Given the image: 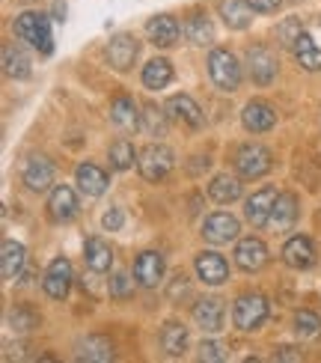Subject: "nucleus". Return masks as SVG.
Wrapping results in <instances>:
<instances>
[{
    "label": "nucleus",
    "instance_id": "nucleus-16",
    "mask_svg": "<svg viewBox=\"0 0 321 363\" xmlns=\"http://www.w3.org/2000/svg\"><path fill=\"white\" fill-rule=\"evenodd\" d=\"M193 268H196V274H200V280H203L205 286H220V283H226V277H229L226 259H223L220 253H214V250L196 253Z\"/></svg>",
    "mask_w": 321,
    "mask_h": 363
},
{
    "label": "nucleus",
    "instance_id": "nucleus-26",
    "mask_svg": "<svg viewBox=\"0 0 321 363\" xmlns=\"http://www.w3.org/2000/svg\"><path fill=\"white\" fill-rule=\"evenodd\" d=\"M0 274L4 280H18L21 271H24V262H27V250L21 241H4V250H0Z\"/></svg>",
    "mask_w": 321,
    "mask_h": 363
},
{
    "label": "nucleus",
    "instance_id": "nucleus-8",
    "mask_svg": "<svg viewBox=\"0 0 321 363\" xmlns=\"http://www.w3.org/2000/svg\"><path fill=\"white\" fill-rule=\"evenodd\" d=\"M241 233V223L235 215H229V211H214L203 220V238L208 245H229V241H235Z\"/></svg>",
    "mask_w": 321,
    "mask_h": 363
},
{
    "label": "nucleus",
    "instance_id": "nucleus-11",
    "mask_svg": "<svg viewBox=\"0 0 321 363\" xmlns=\"http://www.w3.org/2000/svg\"><path fill=\"white\" fill-rule=\"evenodd\" d=\"M42 289L54 301H63L69 295V289H72V262L66 259V256H57V259L48 265L45 280H42Z\"/></svg>",
    "mask_w": 321,
    "mask_h": 363
},
{
    "label": "nucleus",
    "instance_id": "nucleus-46",
    "mask_svg": "<svg viewBox=\"0 0 321 363\" xmlns=\"http://www.w3.org/2000/svg\"><path fill=\"white\" fill-rule=\"evenodd\" d=\"M21 4H30V0H21Z\"/></svg>",
    "mask_w": 321,
    "mask_h": 363
},
{
    "label": "nucleus",
    "instance_id": "nucleus-15",
    "mask_svg": "<svg viewBox=\"0 0 321 363\" xmlns=\"http://www.w3.org/2000/svg\"><path fill=\"white\" fill-rule=\"evenodd\" d=\"M146 36L152 45H158V48H173V45L179 42L181 36V27L179 21L173 18V15H152V18L146 21Z\"/></svg>",
    "mask_w": 321,
    "mask_h": 363
},
{
    "label": "nucleus",
    "instance_id": "nucleus-27",
    "mask_svg": "<svg viewBox=\"0 0 321 363\" xmlns=\"http://www.w3.org/2000/svg\"><path fill=\"white\" fill-rule=\"evenodd\" d=\"M74 179H78V188L86 194V196H101L107 191V173L96 164H81L78 170H74Z\"/></svg>",
    "mask_w": 321,
    "mask_h": 363
},
{
    "label": "nucleus",
    "instance_id": "nucleus-18",
    "mask_svg": "<svg viewBox=\"0 0 321 363\" xmlns=\"http://www.w3.org/2000/svg\"><path fill=\"white\" fill-rule=\"evenodd\" d=\"M283 262L295 271H307L315 265V247L307 235H295L283 245Z\"/></svg>",
    "mask_w": 321,
    "mask_h": 363
},
{
    "label": "nucleus",
    "instance_id": "nucleus-13",
    "mask_svg": "<svg viewBox=\"0 0 321 363\" xmlns=\"http://www.w3.org/2000/svg\"><path fill=\"white\" fill-rule=\"evenodd\" d=\"M235 265L241 271H247V274H253V271H262L268 265V247L262 238H241L235 245Z\"/></svg>",
    "mask_w": 321,
    "mask_h": 363
},
{
    "label": "nucleus",
    "instance_id": "nucleus-5",
    "mask_svg": "<svg viewBox=\"0 0 321 363\" xmlns=\"http://www.w3.org/2000/svg\"><path fill=\"white\" fill-rule=\"evenodd\" d=\"M232 164L241 179H262L274 167V155L262 143H244V146H238Z\"/></svg>",
    "mask_w": 321,
    "mask_h": 363
},
{
    "label": "nucleus",
    "instance_id": "nucleus-17",
    "mask_svg": "<svg viewBox=\"0 0 321 363\" xmlns=\"http://www.w3.org/2000/svg\"><path fill=\"white\" fill-rule=\"evenodd\" d=\"M223 301L220 298H200L193 304V322L200 325L205 334H220L223 330Z\"/></svg>",
    "mask_w": 321,
    "mask_h": 363
},
{
    "label": "nucleus",
    "instance_id": "nucleus-22",
    "mask_svg": "<svg viewBox=\"0 0 321 363\" xmlns=\"http://www.w3.org/2000/svg\"><path fill=\"white\" fill-rule=\"evenodd\" d=\"M218 12H220V18L229 30H247L253 24L256 9L250 6V0H220Z\"/></svg>",
    "mask_w": 321,
    "mask_h": 363
},
{
    "label": "nucleus",
    "instance_id": "nucleus-35",
    "mask_svg": "<svg viewBox=\"0 0 321 363\" xmlns=\"http://www.w3.org/2000/svg\"><path fill=\"white\" fill-rule=\"evenodd\" d=\"M39 322H42V319H39V313H36L33 307H27V304L9 310V328H12V330H18V334H27V330L39 328Z\"/></svg>",
    "mask_w": 321,
    "mask_h": 363
},
{
    "label": "nucleus",
    "instance_id": "nucleus-31",
    "mask_svg": "<svg viewBox=\"0 0 321 363\" xmlns=\"http://www.w3.org/2000/svg\"><path fill=\"white\" fill-rule=\"evenodd\" d=\"M295 220H298L295 194H280L277 203H274V211H271V226H277V230H292Z\"/></svg>",
    "mask_w": 321,
    "mask_h": 363
},
{
    "label": "nucleus",
    "instance_id": "nucleus-44",
    "mask_svg": "<svg viewBox=\"0 0 321 363\" xmlns=\"http://www.w3.org/2000/svg\"><path fill=\"white\" fill-rule=\"evenodd\" d=\"M277 360H300V352H295V349H280V352H277Z\"/></svg>",
    "mask_w": 321,
    "mask_h": 363
},
{
    "label": "nucleus",
    "instance_id": "nucleus-1",
    "mask_svg": "<svg viewBox=\"0 0 321 363\" xmlns=\"http://www.w3.org/2000/svg\"><path fill=\"white\" fill-rule=\"evenodd\" d=\"M12 33H15V39L33 45V48H36L42 57H51V54H54L51 15H45V12H21V15H15Z\"/></svg>",
    "mask_w": 321,
    "mask_h": 363
},
{
    "label": "nucleus",
    "instance_id": "nucleus-45",
    "mask_svg": "<svg viewBox=\"0 0 321 363\" xmlns=\"http://www.w3.org/2000/svg\"><path fill=\"white\" fill-rule=\"evenodd\" d=\"M54 21H66V4L63 0H57L54 4Z\"/></svg>",
    "mask_w": 321,
    "mask_h": 363
},
{
    "label": "nucleus",
    "instance_id": "nucleus-7",
    "mask_svg": "<svg viewBox=\"0 0 321 363\" xmlns=\"http://www.w3.org/2000/svg\"><path fill=\"white\" fill-rule=\"evenodd\" d=\"M137 54H140V42H137V36H131V33H116L104 48L107 66L116 69V72H128L134 66Z\"/></svg>",
    "mask_w": 321,
    "mask_h": 363
},
{
    "label": "nucleus",
    "instance_id": "nucleus-21",
    "mask_svg": "<svg viewBox=\"0 0 321 363\" xmlns=\"http://www.w3.org/2000/svg\"><path fill=\"white\" fill-rule=\"evenodd\" d=\"M74 354H78V360H86V363H107V360H113V342L101 334H89L78 340Z\"/></svg>",
    "mask_w": 321,
    "mask_h": 363
},
{
    "label": "nucleus",
    "instance_id": "nucleus-33",
    "mask_svg": "<svg viewBox=\"0 0 321 363\" xmlns=\"http://www.w3.org/2000/svg\"><path fill=\"white\" fill-rule=\"evenodd\" d=\"M185 36L191 45H196V48H205V45L214 42V27L205 15H191L185 21Z\"/></svg>",
    "mask_w": 321,
    "mask_h": 363
},
{
    "label": "nucleus",
    "instance_id": "nucleus-29",
    "mask_svg": "<svg viewBox=\"0 0 321 363\" xmlns=\"http://www.w3.org/2000/svg\"><path fill=\"white\" fill-rule=\"evenodd\" d=\"M161 349L170 357L185 354V349H188V328L181 322H167L161 328Z\"/></svg>",
    "mask_w": 321,
    "mask_h": 363
},
{
    "label": "nucleus",
    "instance_id": "nucleus-20",
    "mask_svg": "<svg viewBox=\"0 0 321 363\" xmlns=\"http://www.w3.org/2000/svg\"><path fill=\"white\" fill-rule=\"evenodd\" d=\"M241 123L253 134H265V131H271L274 125H277V111H274L271 104H265V101H250L247 108H244V113H241Z\"/></svg>",
    "mask_w": 321,
    "mask_h": 363
},
{
    "label": "nucleus",
    "instance_id": "nucleus-42",
    "mask_svg": "<svg viewBox=\"0 0 321 363\" xmlns=\"http://www.w3.org/2000/svg\"><path fill=\"white\" fill-rule=\"evenodd\" d=\"M200 360L220 363V360H226V354H223V349H220L218 342H203V345H200Z\"/></svg>",
    "mask_w": 321,
    "mask_h": 363
},
{
    "label": "nucleus",
    "instance_id": "nucleus-10",
    "mask_svg": "<svg viewBox=\"0 0 321 363\" xmlns=\"http://www.w3.org/2000/svg\"><path fill=\"white\" fill-rule=\"evenodd\" d=\"M78 211H81V203H78V196H74L72 185H54V191L48 196V218L54 223H72L78 218Z\"/></svg>",
    "mask_w": 321,
    "mask_h": 363
},
{
    "label": "nucleus",
    "instance_id": "nucleus-24",
    "mask_svg": "<svg viewBox=\"0 0 321 363\" xmlns=\"http://www.w3.org/2000/svg\"><path fill=\"white\" fill-rule=\"evenodd\" d=\"M84 262L89 271H96V274H104V271H111L113 265V250L111 245H107L104 238L93 235V238H86V245H84Z\"/></svg>",
    "mask_w": 321,
    "mask_h": 363
},
{
    "label": "nucleus",
    "instance_id": "nucleus-36",
    "mask_svg": "<svg viewBox=\"0 0 321 363\" xmlns=\"http://www.w3.org/2000/svg\"><path fill=\"white\" fill-rule=\"evenodd\" d=\"M318 330H321V319L312 310H298L295 313V334L298 337L307 340V337H315Z\"/></svg>",
    "mask_w": 321,
    "mask_h": 363
},
{
    "label": "nucleus",
    "instance_id": "nucleus-23",
    "mask_svg": "<svg viewBox=\"0 0 321 363\" xmlns=\"http://www.w3.org/2000/svg\"><path fill=\"white\" fill-rule=\"evenodd\" d=\"M4 72L12 81H27L33 74V60L27 57V51H21L15 42L4 45Z\"/></svg>",
    "mask_w": 321,
    "mask_h": 363
},
{
    "label": "nucleus",
    "instance_id": "nucleus-43",
    "mask_svg": "<svg viewBox=\"0 0 321 363\" xmlns=\"http://www.w3.org/2000/svg\"><path fill=\"white\" fill-rule=\"evenodd\" d=\"M250 6L256 12H277L283 6V0H250Z\"/></svg>",
    "mask_w": 321,
    "mask_h": 363
},
{
    "label": "nucleus",
    "instance_id": "nucleus-37",
    "mask_svg": "<svg viewBox=\"0 0 321 363\" xmlns=\"http://www.w3.org/2000/svg\"><path fill=\"white\" fill-rule=\"evenodd\" d=\"M167 111H158L155 104H146V113H143V128L149 134H155V138H164V131H167Z\"/></svg>",
    "mask_w": 321,
    "mask_h": 363
},
{
    "label": "nucleus",
    "instance_id": "nucleus-32",
    "mask_svg": "<svg viewBox=\"0 0 321 363\" xmlns=\"http://www.w3.org/2000/svg\"><path fill=\"white\" fill-rule=\"evenodd\" d=\"M173 81V63L170 60H149L143 66V86L146 89H164Z\"/></svg>",
    "mask_w": 321,
    "mask_h": 363
},
{
    "label": "nucleus",
    "instance_id": "nucleus-41",
    "mask_svg": "<svg viewBox=\"0 0 321 363\" xmlns=\"http://www.w3.org/2000/svg\"><path fill=\"white\" fill-rule=\"evenodd\" d=\"M185 295H191V283H188L185 274H179L170 286H167V298H170V301H179V298H185Z\"/></svg>",
    "mask_w": 321,
    "mask_h": 363
},
{
    "label": "nucleus",
    "instance_id": "nucleus-38",
    "mask_svg": "<svg viewBox=\"0 0 321 363\" xmlns=\"http://www.w3.org/2000/svg\"><path fill=\"white\" fill-rule=\"evenodd\" d=\"M300 33H303V30H300V21H298V18H286L277 30H274V39H277L280 48H292Z\"/></svg>",
    "mask_w": 321,
    "mask_h": 363
},
{
    "label": "nucleus",
    "instance_id": "nucleus-4",
    "mask_svg": "<svg viewBox=\"0 0 321 363\" xmlns=\"http://www.w3.org/2000/svg\"><path fill=\"white\" fill-rule=\"evenodd\" d=\"M137 167H140V176L146 182H161L173 173L176 167V155L170 146L164 143H149L140 155H137Z\"/></svg>",
    "mask_w": 321,
    "mask_h": 363
},
{
    "label": "nucleus",
    "instance_id": "nucleus-30",
    "mask_svg": "<svg viewBox=\"0 0 321 363\" xmlns=\"http://www.w3.org/2000/svg\"><path fill=\"white\" fill-rule=\"evenodd\" d=\"M292 51H295V60L300 63V69H307V72H321V48L312 42L310 33H300L298 42L292 45Z\"/></svg>",
    "mask_w": 321,
    "mask_h": 363
},
{
    "label": "nucleus",
    "instance_id": "nucleus-9",
    "mask_svg": "<svg viewBox=\"0 0 321 363\" xmlns=\"http://www.w3.org/2000/svg\"><path fill=\"white\" fill-rule=\"evenodd\" d=\"M54 164L45 158V155H30L27 164H24V170H21V182H24V188L27 191H33V194H42V191H48L54 185Z\"/></svg>",
    "mask_w": 321,
    "mask_h": 363
},
{
    "label": "nucleus",
    "instance_id": "nucleus-34",
    "mask_svg": "<svg viewBox=\"0 0 321 363\" xmlns=\"http://www.w3.org/2000/svg\"><path fill=\"white\" fill-rule=\"evenodd\" d=\"M137 155H140V152H134V146H131L128 140H116V143H111V149H107V158H111V167H113V170H128V167H134Z\"/></svg>",
    "mask_w": 321,
    "mask_h": 363
},
{
    "label": "nucleus",
    "instance_id": "nucleus-14",
    "mask_svg": "<svg viewBox=\"0 0 321 363\" xmlns=\"http://www.w3.org/2000/svg\"><path fill=\"white\" fill-rule=\"evenodd\" d=\"M277 188H262V191H256L247 203H244V218H247L256 230H262V226L271 223V211H274V203H277Z\"/></svg>",
    "mask_w": 321,
    "mask_h": 363
},
{
    "label": "nucleus",
    "instance_id": "nucleus-12",
    "mask_svg": "<svg viewBox=\"0 0 321 363\" xmlns=\"http://www.w3.org/2000/svg\"><path fill=\"white\" fill-rule=\"evenodd\" d=\"M164 256L158 250H143L134 259V280L143 289H155V286L164 280Z\"/></svg>",
    "mask_w": 321,
    "mask_h": 363
},
{
    "label": "nucleus",
    "instance_id": "nucleus-40",
    "mask_svg": "<svg viewBox=\"0 0 321 363\" xmlns=\"http://www.w3.org/2000/svg\"><path fill=\"white\" fill-rule=\"evenodd\" d=\"M122 223H125V215H122V208H119V206L107 208L104 215H101V226H104L107 233H116V230H122Z\"/></svg>",
    "mask_w": 321,
    "mask_h": 363
},
{
    "label": "nucleus",
    "instance_id": "nucleus-6",
    "mask_svg": "<svg viewBox=\"0 0 321 363\" xmlns=\"http://www.w3.org/2000/svg\"><path fill=\"white\" fill-rule=\"evenodd\" d=\"M247 72H250L253 84L268 86V84L277 81L280 60L271 48H265V45H253V48H247Z\"/></svg>",
    "mask_w": 321,
    "mask_h": 363
},
{
    "label": "nucleus",
    "instance_id": "nucleus-19",
    "mask_svg": "<svg viewBox=\"0 0 321 363\" xmlns=\"http://www.w3.org/2000/svg\"><path fill=\"white\" fill-rule=\"evenodd\" d=\"M164 111H167V116L176 119V123H181V125L203 128V111H200V104H196L191 96H173V99H167Z\"/></svg>",
    "mask_w": 321,
    "mask_h": 363
},
{
    "label": "nucleus",
    "instance_id": "nucleus-2",
    "mask_svg": "<svg viewBox=\"0 0 321 363\" xmlns=\"http://www.w3.org/2000/svg\"><path fill=\"white\" fill-rule=\"evenodd\" d=\"M208 78L220 93H235L241 86V63L232 51L214 48L208 54Z\"/></svg>",
    "mask_w": 321,
    "mask_h": 363
},
{
    "label": "nucleus",
    "instance_id": "nucleus-28",
    "mask_svg": "<svg viewBox=\"0 0 321 363\" xmlns=\"http://www.w3.org/2000/svg\"><path fill=\"white\" fill-rule=\"evenodd\" d=\"M208 196H211L214 203H220V206L235 203L238 196H241V179L229 176V173L214 176V179H211V185H208Z\"/></svg>",
    "mask_w": 321,
    "mask_h": 363
},
{
    "label": "nucleus",
    "instance_id": "nucleus-39",
    "mask_svg": "<svg viewBox=\"0 0 321 363\" xmlns=\"http://www.w3.org/2000/svg\"><path fill=\"white\" fill-rule=\"evenodd\" d=\"M134 283L137 280H131L128 274H113L111 277V283H107V292H111V298H116V301H128V298H134Z\"/></svg>",
    "mask_w": 321,
    "mask_h": 363
},
{
    "label": "nucleus",
    "instance_id": "nucleus-25",
    "mask_svg": "<svg viewBox=\"0 0 321 363\" xmlns=\"http://www.w3.org/2000/svg\"><path fill=\"white\" fill-rule=\"evenodd\" d=\"M111 123L119 125V128H125V131H137V128L143 125V113H137L134 99L116 96V99L111 101Z\"/></svg>",
    "mask_w": 321,
    "mask_h": 363
},
{
    "label": "nucleus",
    "instance_id": "nucleus-3",
    "mask_svg": "<svg viewBox=\"0 0 321 363\" xmlns=\"http://www.w3.org/2000/svg\"><path fill=\"white\" fill-rule=\"evenodd\" d=\"M232 322L238 330L244 334H253L268 322V301L259 295V292H244L235 298V307H232Z\"/></svg>",
    "mask_w": 321,
    "mask_h": 363
}]
</instances>
